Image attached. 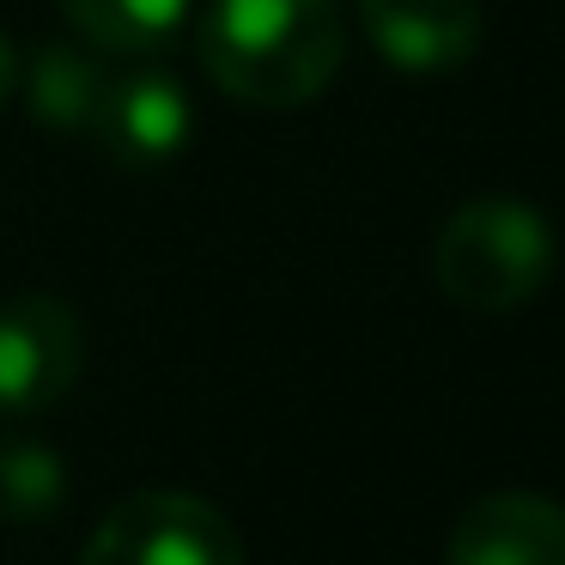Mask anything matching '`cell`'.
<instances>
[{"label": "cell", "mask_w": 565, "mask_h": 565, "mask_svg": "<svg viewBox=\"0 0 565 565\" xmlns=\"http://www.w3.org/2000/svg\"><path fill=\"white\" fill-rule=\"evenodd\" d=\"M347 19L334 0H207V79L256 110H298L341 74Z\"/></svg>", "instance_id": "1"}, {"label": "cell", "mask_w": 565, "mask_h": 565, "mask_svg": "<svg viewBox=\"0 0 565 565\" xmlns=\"http://www.w3.org/2000/svg\"><path fill=\"white\" fill-rule=\"evenodd\" d=\"M559 237L523 195H475L431 237V280L475 317H511L553 280Z\"/></svg>", "instance_id": "2"}, {"label": "cell", "mask_w": 565, "mask_h": 565, "mask_svg": "<svg viewBox=\"0 0 565 565\" xmlns=\"http://www.w3.org/2000/svg\"><path fill=\"white\" fill-rule=\"evenodd\" d=\"M79 565H244V541L201 492L147 487L92 529Z\"/></svg>", "instance_id": "3"}, {"label": "cell", "mask_w": 565, "mask_h": 565, "mask_svg": "<svg viewBox=\"0 0 565 565\" xmlns=\"http://www.w3.org/2000/svg\"><path fill=\"white\" fill-rule=\"evenodd\" d=\"M86 371V329L55 292H19L0 305V414H50Z\"/></svg>", "instance_id": "4"}, {"label": "cell", "mask_w": 565, "mask_h": 565, "mask_svg": "<svg viewBox=\"0 0 565 565\" xmlns=\"http://www.w3.org/2000/svg\"><path fill=\"white\" fill-rule=\"evenodd\" d=\"M86 135L98 140V152L116 171H164L183 159L189 135H195V110H189V92L177 74L128 67V74H110Z\"/></svg>", "instance_id": "5"}, {"label": "cell", "mask_w": 565, "mask_h": 565, "mask_svg": "<svg viewBox=\"0 0 565 565\" xmlns=\"http://www.w3.org/2000/svg\"><path fill=\"white\" fill-rule=\"evenodd\" d=\"M359 25L395 74L414 79L462 74L487 38L480 0H359Z\"/></svg>", "instance_id": "6"}, {"label": "cell", "mask_w": 565, "mask_h": 565, "mask_svg": "<svg viewBox=\"0 0 565 565\" xmlns=\"http://www.w3.org/2000/svg\"><path fill=\"white\" fill-rule=\"evenodd\" d=\"M444 565H565V504L523 487L487 492L456 516Z\"/></svg>", "instance_id": "7"}, {"label": "cell", "mask_w": 565, "mask_h": 565, "mask_svg": "<svg viewBox=\"0 0 565 565\" xmlns=\"http://www.w3.org/2000/svg\"><path fill=\"white\" fill-rule=\"evenodd\" d=\"M25 104L50 135H86L92 116H98V98L110 86V67L92 50H67V43H50V50L31 55L25 74Z\"/></svg>", "instance_id": "8"}, {"label": "cell", "mask_w": 565, "mask_h": 565, "mask_svg": "<svg viewBox=\"0 0 565 565\" xmlns=\"http://www.w3.org/2000/svg\"><path fill=\"white\" fill-rule=\"evenodd\" d=\"M62 13L98 55H152L183 31L189 0H62Z\"/></svg>", "instance_id": "9"}, {"label": "cell", "mask_w": 565, "mask_h": 565, "mask_svg": "<svg viewBox=\"0 0 565 565\" xmlns=\"http://www.w3.org/2000/svg\"><path fill=\"white\" fill-rule=\"evenodd\" d=\"M67 504V462L50 444H0V523H43Z\"/></svg>", "instance_id": "10"}, {"label": "cell", "mask_w": 565, "mask_h": 565, "mask_svg": "<svg viewBox=\"0 0 565 565\" xmlns=\"http://www.w3.org/2000/svg\"><path fill=\"white\" fill-rule=\"evenodd\" d=\"M13 92H19V55H13V43L0 38V110H7Z\"/></svg>", "instance_id": "11"}]
</instances>
